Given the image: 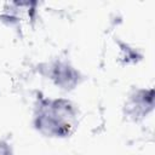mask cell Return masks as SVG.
I'll list each match as a JSON object with an SVG mask.
<instances>
[{"instance_id": "2", "label": "cell", "mask_w": 155, "mask_h": 155, "mask_svg": "<svg viewBox=\"0 0 155 155\" xmlns=\"http://www.w3.org/2000/svg\"><path fill=\"white\" fill-rule=\"evenodd\" d=\"M0 155H8V149L2 143H0Z\"/></svg>"}, {"instance_id": "1", "label": "cell", "mask_w": 155, "mask_h": 155, "mask_svg": "<svg viewBox=\"0 0 155 155\" xmlns=\"http://www.w3.org/2000/svg\"><path fill=\"white\" fill-rule=\"evenodd\" d=\"M36 117L38 128L42 132L54 136H65L73 128L74 111L68 102L53 101L42 105Z\"/></svg>"}]
</instances>
